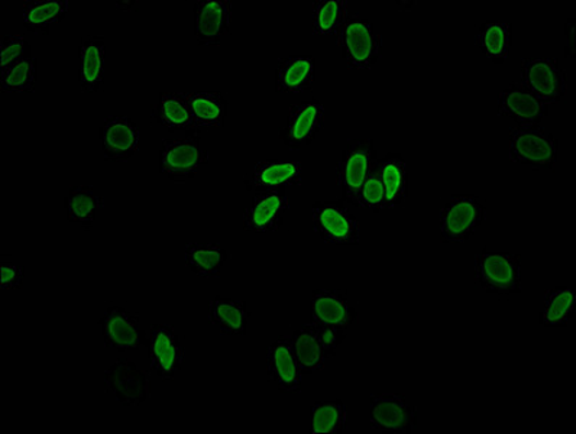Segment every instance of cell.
<instances>
[{
	"instance_id": "7",
	"label": "cell",
	"mask_w": 576,
	"mask_h": 434,
	"mask_svg": "<svg viewBox=\"0 0 576 434\" xmlns=\"http://www.w3.org/2000/svg\"><path fill=\"white\" fill-rule=\"evenodd\" d=\"M378 164L373 139L349 138L336 165V183L342 198L350 203Z\"/></svg>"
},
{
	"instance_id": "16",
	"label": "cell",
	"mask_w": 576,
	"mask_h": 434,
	"mask_svg": "<svg viewBox=\"0 0 576 434\" xmlns=\"http://www.w3.org/2000/svg\"><path fill=\"white\" fill-rule=\"evenodd\" d=\"M103 342L107 350L134 352L141 350L143 330L139 316L120 306H111L99 320Z\"/></svg>"
},
{
	"instance_id": "40",
	"label": "cell",
	"mask_w": 576,
	"mask_h": 434,
	"mask_svg": "<svg viewBox=\"0 0 576 434\" xmlns=\"http://www.w3.org/2000/svg\"><path fill=\"white\" fill-rule=\"evenodd\" d=\"M565 35L569 38V48L565 49L566 56L574 58L575 54V18H569L565 24Z\"/></svg>"
},
{
	"instance_id": "4",
	"label": "cell",
	"mask_w": 576,
	"mask_h": 434,
	"mask_svg": "<svg viewBox=\"0 0 576 434\" xmlns=\"http://www.w3.org/2000/svg\"><path fill=\"white\" fill-rule=\"evenodd\" d=\"M337 45L349 70H371L382 57V36L362 16H348L337 34Z\"/></svg>"
},
{
	"instance_id": "2",
	"label": "cell",
	"mask_w": 576,
	"mask_h": 434,
	"mask_svg": "<svg viewBox=\"0 0 576 434\" xmlns=\"http://www.w3.org/2000/svg\"><path fill=\"white\" fill-rule=\"evenodd\" d=\"M475 287L498 297L521 293V256L484 248L474 262Z\"/></svg>"
},
{
	"instance_id": "26",
	"label": "cell",
	"mask_w": 576,
	"mask_h": 434,
	"mask_svg": "<svg viewBox=\"0 0 576 434\" xmlns=\"http://www.w3.org/2000/svg\"><path fill=\"white\" fill-rule=\"evenodd\" d=\"M188 105L196 129L223 128L228 116V101L216 90L188 93Z\"/></svg>"
},
{
	"instance_id": "19",
	"label": "cell",
	"mask_w": 576,
	"mask_h": 434,
	"mask_svg": "<svg viewBox=\"0 0 576 434\" xmlns=\"http://www.w3.org/2000/svg\"><path fill=\"white\" fill-rule=\"evenodd\" d=\"M498 116L510 117L517 126H539L548 117L549 108L520 81H512L498 94Z\"/></svg>"
},
{
	"instance_id": "11",
	"label": "cell",
	"mask_w": 576,
	"mask_h": 434,
	"mask_svg": "<svg viewBox=\"0 0 576 434\" xmlns=\"http://www.w3.org/2000/svg\"><path fill=\"white\" fill-rule=\"evenodd\" d=\"M106 395L120 406H141L151 397L150 375L135 362L118 359L103 373Z\"/></svg>"
},
{
	"instance_id": "21",
	"label": "cell",
	"mask_w": 576,
	"mask_h": 434,
	"mask_svg": "<svg viewBox=\"0 0 576 434\" xmlns=\"http://www.w3.org/2000/svg\"><path fill=\"white\" fill-rule=\"evenodd\" d=\"M106 39L85 35L79 45V84L84 93H97L105 83Z\"/></svg>"
},
{
	"instance_id": "33",
	"label": "cell",
	"mask_w": 576,
	"mask_h": 434,
	"mask_svg": "<svg viewBox=\"0 0 576 434\" xmlns=\"http://www.w3.org/2000/svg\"><path fill=\"white\" fill-rule=\"evenodd\" d=\"M310 434H339L348 426V409L341 400L316 401L310 407Z\"/></svg>"
},
{
	"instance_id": "35",
	"label": "cell",
	"mask_w": 576,
	"mask_h": 434,
	"mask_svg": "<svg viewBox=\"0 0 576 434\" xmlns=\"http://www.w3.org/2000/svg\"><path fill=\"white\" fill-rule=\"evenodd\" d=\"M38 83V58L28 54L0 75L4 93H34Z\"/></svg>"
},
{
	"instance_id": "32",
	"label": "cell",
	"mask_w": 576,
	"mask_h": 434,
	"mask_svg": "<svg viewBox=\"0 0 576 434\" xmlns=\"http://www.w3.org/2000/svg\"><path fill=\"white\" fill-rule=\"evenodd\" d=\"M380 175L385 192V207L402 206L408 197V169L406 161L399 153H389L382 158Z\"/></svg>"
},
{
	"instance_id": "13",
	"label": "cell",
	"mask_w": 576,
	"mask_h": 434,
	"mask_svg": "<svg viewBox=\"0 0 576 434\" xmlns=\"http://www.w3.org/2000/svg\"><path fill=\"white\" fill-rule=\"evenodd\" d=\"M288 210L290 198L286 190L256 192L242 214V225L251 233L277 232Z\"/></svg>"
},
{
	"instance_id": "28",
	"label": "cell",
	"mask_w": 576,
	"mask_h": 434,
	"mask_svg": "<svg viewBox=\"0 0 576 434\" xmlns=\"http://www.w3.org/2000/svg\"><path fill=\"white\" fill-rule=\"evenodd\" d=\"M576 309V292L573 287L549 288L543 296L539 324L544 328H566L573 322Z\"/></svg>"
},
{
	"instance_id": "20",
	"label": "cell",
	"mask_w": 576,
	"mask_h": 434,
	"mask_svg": "<svg viewBox=\"0 0 576 434\" xmlns=\"http://www.w3.org/2000/svg\"><path fill=\"white\" fill-rule=\"evenodd\" d=\"M247 192H272L303 184V165L299 161H261L245 175Z\"/></svg>"
},
{
	"instance_id": "36",
	"label": "cell",
	"mask_w": 576,
	"mask_h": 434,
	"mask_svg": "<svg viewBox=\"0 0 576 434\" xmlns=\"http://www.w3.org/2000/svg\"><path fill=\"white\" fill-rule=\"evenodd\" d=\"M380 162V161H378ZM350 205L359 207V209H367L372 212L385 210V192L384 184H382L380 175V164L373 169L370 178L366 181L359 190L357 196L350 202Z\"/></svg>"
},
{
	"instance_id": "27",
	"label": "cell",
	"mask_w": 576,
	"mask_h": 434,
	"mask_svg": "<svg viewBox=\"0 0 576 434\" xmlns=\"http://www.w3.org/2000/svg\"><path fill=\"white\" fill-rule=\"evenodd\" d=\"M475 43L489 61L503 65L511 54L512 24L506 21L484 22L476 30Z\"/></svg>"
},
{
	"instance_id": "5",
	"label": "cell",
	"mask_w": 576,
	"mask_h": 434,
	"mask_svg": "<svg viewBox=\"0 0 576 434\" xmlns=\"http://www.w3.org/2000/svg\"><path fill=\"white\" fill-rule=\"evenodd\" d=\"M487 219V206L474 194H453L439 215L443 243H466Z\"/></svg>"
},
{
	"instance_id": "25",
	"label": "cell",
	"mask_w": 576,
	"mask_h": 434,
	"mask_svg": "<svg viewBox=\"0 0 576 434\" xmlns=\"http://www.w3.org/2000/svg\"><path fill=\"white\" fill-rule=\"evenodd\" d=\"M69 9V0H25L22 3V24L34 34L48 35L53 25L65 20Z\"/></svg>"
},
{
	"instance_id": "3",
	"label": "cell",
	"mask_w": 576,
	"mask_h": 434,
	"mask_svg": "<svg viewBox=\"0 0 576 434\" xmlns=\"http://www.w3.org/2000/svg\"><path fill=\"white\" fill-rule=\"evenodd\" d=\"M207 164L209 152L201 147L199 130L192 129L186 137L166 138L161 142L160 173L173 183H187Z\"/></svg>"
},
{
	"instance_id": "22",
	"label": "cell",
	"mask_w": 576,
	"mask_h": 434,
	"mask_svg": "<svg viewBox=\"0 0 576 434\" xmlns=\"http://www.w3.org/2000/svg\"><path fill=\"white\" fill-rule=\"evenodd\" d=\"M316 81V60L312 56L280 57L276 65V92L301 94Z\"/></svg>"
},
{
	"instance_id": "15",
	"label": "cell",
	"mask_w": 576,
	"mask_h": 434,
	"mask_svg": "<svg viewBox=\"0 0 576 434\" xmlns=\"http://www.w3.org/2000/svg\"><path fill=\"white\" fill-rule=\"evenodd\" d=\"M193 15L197 44L200 47H216L229 35L233 4L231 0H197Z\"/></svg>"
},
{
	"instance_id": "6",
	"label": "cell",
	"mask_w": 576,
	"mask_h": 434,
	"mask_svg": "<svg viewBox=\"0 0 576 434\" xmlns=\"http://www.w3.org/2000/svg\"><path fill=\"white\" fill-rule=\"evenodd\" d=\"M519 81L546 106L557 105L568 96V75L557 58H523Z\"/></svg>"
},
{
	"instance_id": "10",
	"label": "cell",
	"mask_w": 576,
	"mask_h": 434,
	"mask_svg": "<svg viewBox=\"0 0 576 434\" xmlns=\"http://www.w3.org/2000/svg\"><path fill=\"white\" fill-rule=\"evenodd\" d=\"M370 426L381 433L411 434L417 429V406L395 392H373Z\"/></svg>"
},
{
	"instance_id": "29",
	"label": "cell",
	"mask_w": 576,
	"mask_h": 434,
	"mask_svg": "<svg viewBox=\"0 0 576 434\" xmlns=\"http://www.w3.org/2000/svg\"><path fill=\"white\" fill-rule=\"evenodd\" d=\"M184 260L197 277L218 278L229 260V253L216 242H191L184 250Z\"/></svg>"
},
{
	"instance_id": "37",
	"label": "cell",
	"mask_w": 576,
	"mask_h": 434,
	"mask_svg": "<svg viewBox=\"0 0 576 434\" xmlns=\"http://www.w3.org/2000/svg\"><path fill=\"white\" fill-rule=\"evenodd\" d=\"M30 43L24 35L9 34L3 36L0 43V70H8L9 67L28 56Z\"/></svg>"
},
{
	"instance_id": "1",
	"label": "cell",
	"mask_w": 576,
	"mask_h": 434,
	"mask_svg": "<svg viewBox=\"0 0 576 434\" xmlns=\"http://www.w3.org/2000/svg\"><path fill=\"white\" fill-rule=\"evenodd\" d=\"M508 157L517 165L555 173L560 139L542 126H515L508 133Z\"/></svg>"
},
{
	"instance_id": "9",
	"label": "cell",
	"mask_w": 576,
	"mask_h": 434,
	"mask_svg": "<svg viewBox=\"0 0 576 434\" xmlns=\"http://www.w3.org/2000/svg\"><path fill=\"white\" fill-rule=\"evenodd\" d=\"M148 361L161 381H173L186 364V347L174 326L154 324L147 338Z\"/></svg>"
},
{
	"instance_id": "8",
	"label": "cell",
	"mask_w": 576,
	"mask_h": 434,
	"mask_svg": "<svg viewBox=\"0 0 576 434\" xmlns=\"http://www.w3.org/2000/svg\"><path fill=\"white\" fill-rule=\"evenodd\" d=\"M314 232L333 247H358L361 243V225L339 202H318L312 207Z\"/></svg>"
},
{
	"instance_id": "30",
	"label": "cell",
	"mask_w": 576,
	"mask_h": 434,
	"mask_svg": "<svg viewBox=\"0 0 576 434\" xmlns=\"http://www.w3.org/2000/svg\"><path fill=\"white\" fill-rule=\"evenodd\" d=\"M292 351L299 362L301 373L316 374L325 368L327 356L318 336L316 324L310 322L297 329L291 336Z\"/></svg>"
},
{
	"instance_id": "39",
	"label": "cell",
	"mask_w": 576,
	"mask_h": 434,
	"mask_svg": "<svg viewBox=\"0 0 576 434\" xmlns=\"http://www.w3.org/2000/svg\"><path fill=\"white\" fill-rule=\"evenodd\" d=\"M24 265L13 264V262H2V264H0V288H2L3 292L21 289L24 287Z\"/></svg>"
},
{
	"instance_id": "12",
	"label": "cell",
	"mask_w": 576,
	"mask_h": 434,
	"mask_svg": "<svg viewBox=\"0 0 576 434\" xmlns=\"http://www.w3.org/2000/svg\"><path fill=\"white\" fill-rule=\"evenodd\" d=\"M326 108L318 99L297 103L288 108L286 124L278 130L283 144L291 151H300L316 139L325 128Z\"/></svg>"
},
{
	"instance_id": "14",
	"label": "cell",
	"mask_w": 576,
	"mask_h": 434,
	"mask_svg": "<svg viewBox=\"0 0 576 434\" xmlns=\"http://www.w3.org/2000/svg\"><path fill=\"white\" fill-rule=\"evenodd\" d=\"M103 158L126 162L138 152L141 130L128 116H106L99 128Z\"/></svg>"
},
{
	"instance_id": "18",
	"label": "cell",
	"mask_w": 576,
	"mask_h": 434,
	"mask_svg": "<svg viewBox=\"0 0 576 434\" xmlns=\"http://www.w3.org/2000/svg\"><path fill=\"white\" fill-rule=\"evenodd\" d=\"M359 313L348 293L337 288H321L310 300V322L349 329L357 324Z\"/></svg>"
},
{
	"instance_id": "38",
	"label": "cell",
	"mask_w": 576,
	"mask_h": 434,
	"mask_svg": "<svg viewBox=\"0 0 576 434\" xmlns=\"http://www.w3.org/2000/svg\"><path fill=\"white\" fill-rule=\"evenodd\" d=\"M318 336L321 339L323 350L327 359L335 358L337 347L348 336V329L336 328V326L316 324Z\"/></svg>"
},
{
	"instance_id": "23",
	"label": "cell",
	"mask_w": 576,
	"mask_h": 434,
	"mask_svg": "<svg viewBox=\"0 0 576 434\" xmlns=\"http://www.w3.org/2000/svg\"><path fill=\"white\" fill-rule=\"evenodd\" d=\"M209 323L224 336H245L250 311L245 300L216 296L209 301Z\"/></svg>"
},
{
	"instance_id": "17",
	"label": "cell",
	"mask_w": 576,
	"mask_h": 434,
	"mask_svg": "<svg viewBox=\"0 0 576 434\" xmlns=\"http://www.w3.org/2000/svg\"><path fill=\"white\" fill-rule=\"evenodd\" d=\"M267 375L269 382L281 395H300L303 388V373L292 351L291 336H281L267 350Z\"/></svg>"
},
{
	"instance_id": "24",
	"label": "cell",
	"mask_w": 576,
	"mask_h": 434,
	"mask_svg": "<svg viewBox=\"0 0 576 434\" xmlns=\"http://www.w3.org/2000/svg\"><path fill=\"white\" fill-rule=\"evenodd\" d=\"M103 207L105 198L92 185H71L65 198L67 220L84 230L93 228Z\"/></svg>"
},
{
	"instance_id": "31",
	"label": "cell",
	"mask_w": 576,
	"mask_h": 434,
	"mask_svg": "<svg viewBox=\"0 0 576 434\" xmlns=\"http://www.w3.org/2000/svg\"><path fill=\"white\" fill-rule=\"evenodd\" d=\"M152 117L170 133L195 129L191 105H188V93H161L152 111Z\"/></svg>"
},
{
	"instance_id": "34",
	"label": "cell",
	"mask_w": 576,
	"mask_h": 434,
	"mask_svg": "<svg viewBox=\"0 0 576 434\" xmlns=\"http://www.w3.org/2000/svg\"><path fill=\"white\" fill-rule=\"evenodd\" d=\"M348 0H314L312 8V28L318 36L339 34L348 20Z\"/></svg>"
}]
</instances>
